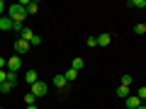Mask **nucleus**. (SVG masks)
<instances>
[{
    "label": "nucleus",
    "mask_w": 146,
    "mask_h": 109,
    "mask_svg": "<svg viewBox=\"0 0 146 109\" xmlns=\"http://www.w3.org/2000/svg\"><path fill=\"white\" fill-rule=\"evenodd\" d=\"M7 17H10L15 24H22V22H25V17H27V7H22L20 3H15V5L7 7Z\"/></svg>",
    "instance_id": "nucleus-1"
},
{
    "label": "nucleus",
    "mask_w": 146,
    "mask_h": 109,
    "mask_svg": "<svg viewBox=\"0 0 146 109\" xmlns=\"http://www.w3.org/2000/svg\"><path fill=\"white\" fill-rule=\"evenodd\" d=\"M29 92L32 95H34V97H46V92H49V85L46 83H42V80H36V83L34 85H29Z\"/></svg>",
    "instance_id": "nucleus-2"
},
{
    "label": "nucleus",
    "mask_w": 146,
    "mask_h": 109,
    "mask_svg": "<svg viewBox=\"0 0 146 109\" xmlns=\"http://www.w3.org/2000/svg\"><path fill=\"white\" fill-rule=\"evenodd\" d=\"M20 68H22V56H17V53H15V56L7 58V73H17Z\"/></svg>",
    "instance_id": "nucleus-3"
},
{
    "label": "nucleus",
    "mask_w": 146,
    "mask_h": 109,
    "mask_svg": "<svg viewBox=\"0 0 146 109\" xmlns=\"http://www.w3.org/2000/svg\"><path fill=\"white\" fill-rule=\"evenodd\" d=\"M29 49H32L29 41H25V39H17V41H15V53H17V56H25Z\"/></svg>",
    "instance_id": "nucleus-4"
},
{
    "label": "nucleus",
    "mask_w": 146,
    "mask_h": 109,
    "mask_svg": "<svg viewBox=\"0 0 146 109\" xmlns=\"http://www.w3.org/2000/svg\"><path fill=\"white\" fill-rule=\"evenodd\" d=\"M141 104H144V102H141V99L136 97V95H129V97L124 99V107H127V109H139Z\"/></svg>",
    "instance_id": "nucleus-5"
},
{
    "label": "nucleus",
    "mask_w": 146,
    "mask_h": 109,
    "mask_svg": "<svg viewBox=\"0 0 146 109\" xmlns=\"http://www.w3.org/2000/svg\"><path fill=\"white\" fill-rule=\"evenodd\" d=\"M0 29H3V32H10V29H15V22H12L7 15H3V17H0Z\"/></svg>",
    "instance_id": "nucleus-6"
},
{
    "label": "nucleus",
    "mask_w": 146,
    "mask_h": 109,
    "mask_svg": "<svg viewBox=\"0 0 146 109\" xmlns=\"http://www.w3.org/2000/svg\"><path fill=\"white\" fill-rule=\"evenodd\" d=\"M68 85V80H66V75H54V87H58V90H63Z\"/></svg>",
    "instance_id": "nucleus-7"
},
{
    "label": "nucleus",
    "mask_w": 146,
    "mask_h": 109,
    "mask_svg": "<svg viewBox=\"0 0 146 109\" xmlns=\"http://www.w3.org/2000/svg\"><path fill=\"white\" fill-rule=\"evenodd\" d=\"M36 80H39V75H36V70H27V73H25V83H27V85H34Z\"/></svg>",
    "instance_id": "nucleus-8"
},
{
    "label": "nucleus",
    "mask_w": 146,
    "mask_h": 109,
    "mask_svg": "<svg viewBox=\"0 0 146 109\" xmlns=\"http://www.w3.org/2000/svg\"><path fill=\"white\" fill-rule=\"evenodd\" d=\"M20 39H25V41H32V39H34V32H32L29 27H22V32H20Z\"/></svg>",
    "instance_id": "nucleus-9"
},
{
    "label": "nucleus",
    "mask_w": 146,
    "mask_h": 109,
    "mask_svg": "<svg viewBox=\"0 0 146 109\" xmlns=\"http://www.w3.org/2000/svg\"><path fill=\"white\" fill-rule=\"evenodd\" d=\"M110 44H112V36L110 34H100L98 36V46H110Z\"/></svg>",
    "instance_id": "nucleus-10"
},
{
    "label": "nucleus",
    "mask_w": 146,
    "mask_h": 109,
    "mask_svg": "<svg viewBox=\"0 0 146 109\" xmlns=\"http://www.w3.org/2000/svg\"><path fill=\"white\" fill-rule=\"evenodd\" d=\"M117 97L127 99V97H129V87H127V85H119V87H117Z\"/></svg>",
    "instance_id": "nucleus-11"
},
{
    "label": "nucleus",
    "mask_w": 146,
    "mask_h": 109,
    "mask_svg": "<svg viewBox=\"0 0 146 109\" xmlns=\"http://www.w3.org/2000/svg\"><path fill=\"white\" fill-rule=\"evenodd\" d=\"M63 75H66V80H68V83H76V78H78V70H73V68H68V70L63 73Z\"/></svg>",
    "instance_id": "nucleus-12"
},
{
    "label": "nucleus",
    "mask_w": 146,
    "mask_h": 109,
    "mask_svg": "<svg viewBox=\"0 0 146 109\" xmlns=\"http://www.w3.org/2000/svg\"><path fill=\"white\" fill-rule=\"evenodd\" d=\"M36 12H39V3L29 0V5H27V15H36Z\"/></svg>",
    "instance_id": "nucleus-13"
},
{
    "label": "nucleus",
    "mask_w": 146,
    "mask_h": 109,
    "mask_svg": "<svg viewBox=\"0 0 146 109\" xmlns=\"http://www.w3.org/2000/svg\"><path fill=\"white\" fill-rule=\"evenodd\" d=\"M83 66H85V61H83L80 56H78V58H73V63H71V68H73V70H78V73H80V68H83Z\"/></svg>",
    "instance_id": "nucleus-14"
},
{
    "label": "nucleus",
    "mask_w": 146,
    "mask_h": 109,
    "mask_svg": "<svg viewBox=\"0 0 146 109\" xmlns=\"http://www.w3.org/2000/svg\"><path fill=\"white\" fill-rule=\"evenodd\" d=\"M129 7H136V10H141V7H146V0H129Z\"/></svg>",
    "instance_id": "nucleus-15"
},
{
    "label": "nucleus",
    "mask_w": 146,
    "mask_h": 109,
    "mask_svg": "<svg viewBox=\"0 0 146 109\" xmlns=\"http://www.w3.org/2000/svg\"><path fill=\"white\" fill-rule=\"evenodd\" d=\"M12 87H15L12 83H3V85H0V92H3V95H10V92H12Z\"/></svg>",
    "instance_id": "nucleus-16"
},
{
    "label": "nucleus",
    "mask_w": 146,
    "mask_h": 109,
    "mask_svg": "<svg viewBox=\"0 0 146 109\" xmlns=\"http://www.w3.org/2000/svg\"><path fill=\"white\" fill-rule=\"evenodd\" d=\"M134 34H136V36L146 34V24H144V22H141V24H136V27H134Z\"/></svg>",
    "instance_id": "nucleus-17"
},
{
    "label": "nucleus",
    "mask_w": 146,
    "mask_h": 109,
    "mask_svg": "<svg viewBox=\"0 0 146 109\" xmlns=\"http://www.w3.org/2000/svg\"><path fill=\"white\" fill-rule=\"evenodd\" d=\"M136 97H139L141 102H146V85H144V87H139V90H136Z\"/></svg>",
    "instance_id": "nucleus-18"
},
{
    "label": "nucleus",
    "mask_w": 146,
    "mask_h": 109,
    "mask_svg": "<svg viewBox=\"0 0 146 109\" xmlns=\"http://www.w3.org/2000/svg\"><path fill=\"white\" fill-rule=\"evenodd\" d=\"M122 85H127V87H131V75H129V73H124V75H122Z\"/></svg>",
    "instance_id": "nucleus-19"
},
{
    "label": "nucleus",
    "mask_w": 146,
    "mask_h": 109,
    "mask_svg": "<svg viewBox=\"0 0 146 109\" xmlns=\"http://www.w3.org/2000/svg\"><path fill=\"white\" fill-rule=\"evenodd\" d=\"M34 99H36V97H34L32 92H27V95H25V104H27V107H29V104H34Z\"/></svg>",
    "instance_id": "nucleus-20"
},
{
    "label": "nucleus",
    "mask_w": 146,
    "mask_h": 109,
    "mask_svg": "<svg viewBox=\"0 0 146 109\" xmlns=\"http://www.w3.org/2000/svg\"><path fill=\"white\" fill-rule=\"evenodd\" d=\"M85 44H88L90 49H93V46H98V36H88V39H85Z\"/></svg>",
    "instance_id": "nucleus-21"
},
{
    "label": "nucleus",
    "mask_w": 146,
    "mask_h": 109,
    "mask_svg": "<svg viewBox=\"0 0 146 109\" xmlns=\"http://www.w3.org/2000/svg\"><path fill=\"white\" fill-rule=\"evenodd\" d=\"M39 44H42V36H39V34H34V39L29 41V46H39Z\"/></svg>",
    "instance_id": "nucleus-22"
},
{
    "label": "nucleus",
    "mask_w": 146,
    "mask_h": 109,
    "mask_svg": "<svg viewBox=\"0 0 146 109\" xmlns=\"http://www.w3.org/2000/svg\"><path fill=\"white\" fill-rule=\"evenodd\" d=\"M7 83V70H0V85Z\"/></svg>",
    "instance_id": "nucleus-23"
},
{
    "label": "nucleus",
    "mask_w": 146,
    "mask_h": 109,
    "mask_svg": "<svg viewBox=\"0 0 146 109\" xmlns=\"http://www.w3.org/2000/svg\"><path fill=\"white\" fill-rule=\"evenodd\" d=\"M7 83H12V85H17V78H15V73H7Z\"/></svg>",
    "instance_id": "nucleus-24"
},
{
    "label": "nucleus",
    "mask_w": 146,
    "mask_h": 109,
    "mask_svg": "<svg viewBox=\"0 0 146 109\" xmlns=\"http://www.w3.org/2000/svg\"><path fill=\"white\" fill-rule=\"evenodd\" d=\"M5 12H7V5H5V3H3V0H0V17L5 15Z\"/></svg>",
    "instance_id": "nucleus-25"
},
{
    "label": "nucleus",
    "mask_w": 146,
    "mask_h": 109,
    "mask_svg": "<svg viewBox=\"0 0 146 109\" xmlns=\"http://www.w3.org/2000/svg\"><path fill=\"white\" fill-rule=\"evenodd\" d=\"M5 68H7V58L0 56V70H5Z\"/></svg>",
    "instance_id": "nucleus-26"
},
{
    "label": "nucleus",
    "mask_w": 146,
    "mask_h": 109,
    "mask_svg": "<svg viewBox=\"0 0 146 109\" xmlns=\"http://www.w3.org/2000/svg\"><path fill=\"white\" fill-rule=\"evenodd\" d=\"M27 109H39V107H36V104H29V107H27Z\"/></svg>",
    "instance_id": "nucleus-27"
},
{
    "label": "nucleus",
    "mask_w": 146,
    "mask_h": 109,
    "mask_svg": "<svg viewBox=\"0 0 146 109\" xmlns=\"http://www.w3.org/2000/svg\"><path fill=\"white\" fill-rule=\"evenodd\" d=\"M139 109H146V104H141V107H139Z\"/></svg>",
    "instance_id": "nucleus-28"
},
{
    "label": "nucleus",
    "mask_w": 146,
    "mask_h": 109,
    "mask_svg": "<svg viewBox=\"0 0 146 109\" xmlns=\"http://www.w3.org/2000/svg\"><path fill=\"white\" fill-rule=\"evenodd\" d=\"M144 24H146V22H144Z\"/></svg>",
    "instance_id": "nucleus-29"
},
{
    "label": "nucleus",
    "mask_w": 146,
    "mask_h": 109,
    "mask_svg": "<svg viewBox=\"0 0 146 109\" xmlns=\"http://www.w3.org/2000/svg\"><path fill=\"white\" fill-rule=\"evenodd\" d=\"M0 109H3V107H0Z\"/></svg>",
    "instance_id": "nucleus-30"
}]
</instances>
